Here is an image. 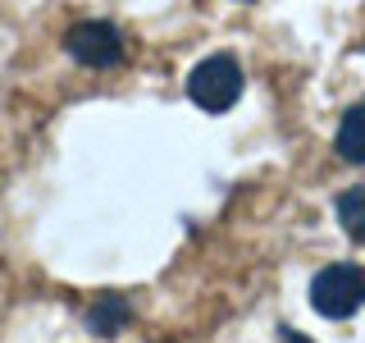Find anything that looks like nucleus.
<instances>
[{"label": "nucleus", "mask_w": 365, "mask_h": 343, "mask_svg": "<svg viewBox=\"0 0 365 343\" xmlns=\"http://www.w3.org/2000/svg\"><path fill=\"white\" fill-rule=\"evenodd\" d=\"M64 46L78 64H91V69H106V64L123 60V32L106 19H87V23H78V28H68Z\"/></svg>", "instance_id": "7ed1b4c3"}, {"label": "nucleus", "mask_w": 365, "mask_h": 343, "mask_svg": "<svg viewBox=\"0 0 365 343\" xmlns=\"http://www.w3.org/2000/svg\"><path fill=\"white\" fill-rule=\"evenodd\" d=\"M338 224L347 229L351 243H365V183H356V188H347L338 197Z\"/></svg>", "instance_id": "39448f33"}, {"label": "nucleus", "mask_w": 365, "mask_h": 343, "mask_svg": "<svg viewBox=\"0 0 365 343\" xmlns=\"http://www.w3.org/2000/svg\"><path fill=\"white\" fill-rule=\"evenodd\" d=\"M123 320H128V307H123V297H101L96 312H91V325H96V334H114Z\"/></svg>", "instance_id": "423d86ee"}, {"label": "nucleus", "mask_w": 365, "mask_h": 343, "mask_svg": "<svg viewBox=\"0 0 365 343\" xmlns=\"http://www.w3.org/2000/svg\"><path fill=\"white\" fill-rule=\"evenodd\" d=\"M311 302H315V312L329 316V320H342V316L361 312L365 270L361 266H324L315 274V284H311Z\"/></svg>", "instance_id": "f03ea898"}, {"label": "nucleus", "mask_w": 365, "mask_h": 343, "mask_svg": "<svg viewBox=\"0 0 365 343\" xmlns=\"http://www.w3.org/2000/svg\"><path fill=\"white\" fill-rule=\"evenodd\" d=\"M338 156L351 165H365V106H351L338 124Z\"/></svg>", "instance_id": "20e7f679"}, {"label": "nucleus", "mask_w": 365, "mask_h": 343, "mask_svg": "<svg viewBox=\"0 0 365 343\" xmlns=\"http://www.w3.org/2000/svg\"><path fill=\"white\" fill-rule=\"evenodd\" d=\"M187 96L210 114L228 110L237 96H242V69H237V60L233 55H205L187 78Z\"/></svg>", "instance_id": "f257e3e1"}]
</instances>
